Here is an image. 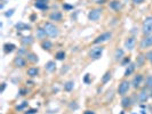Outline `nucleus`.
<instances>
[{
	"label": "nucleus",
	"instance_id": "obj_1",
	"mask_svg": "<svg viewBox=\"0 0 152 114\" xmlns=\"http://www.w3.org/2000/svg\"><path fill=\"white\" fill-rule=\"evenodd\" d=\"M44 29H45V31H46V34H47L48 37H50V38H56V37H59V34H60L59 27L55 26V25H54L53 23H50V22L45 23V24H44Z\"/></svg>",
	"mask_w": 152,
	"mask_h": 114
},
{
	"label": "nucleus",
	"instance_id": "obj_2",
	"mask_svg": "<svg viewBox=\"0 0 152 114\" xmlns=\"http://www.w3.org/2000/svg\"><path fill=\"white\" fill-rule=\"evenodd\" d=\"M142 32L144 35H150L152 34V16H148L142 25Z\"/></svg>",
	"mask_w": 152,
	"mask_h": 114
},
{
	"label": "nucleus",
	"instance_id": "obj_3",
	"mask_svg": "<svg viewBox=\"0 0 152 114\" xmlns=\"http://www.w3.org/2000/svg\"><path fill=\"white\" fill-rule=\"evenodd\" d=\"M103 50H104L103 47H95L89 51V57L91 59H100L103 54Z\"/></svg>",
	"mask_w": 152,
	"mask_h": 114
},
{
	"label": "nucleus",
	"instance_id": "obj_4",
	"mask_svg": "<svg viewBox=\"0 0 152 114\" xmlns=\"http://www.w3.org/2000/svg\"><path fill=\"white\" fill-rule=\"evenodd\" d=\"M129 87H130V83H129L127 80L121 81L120 85H119V87H118V94L121 95V96H125V95L128 93Z\"/></svg>",
	"mask_w": 152,
	"mask_h": 114
},
{
	"label": "nucleus",
	"instance_id": "obj_5",
	"mask_svg": "<svg viewBox=\"0 0 152 114\" xmlns=\"http://www.w3.org/2000/svg\"><path fill=\"white\" fill-rule=\"evenodd\" d=\"M112 38V33L111 32H104V33H102L101 35H98V37H96V39L93 41L95 45H97V43H102V42H105V41H108V40H110Z\"/></svg>",
	"mask_w": 152,
	"mask_h": 114
},
{
	"label": "nucleus",
	"instance_id": "obj_6",
	"mask_svg": "<svg viewBox=\"0 0 152 114\" xmlns=\"http://www.w3.org/2000/svg\"><path fill=\"white\" fill-rule=\"evenodd\" d=\"M140 47H141V49H147V48H149V47H152V34H150V35H145V37L141 40Z\"/></svg>",
	"mask_w": 152,
	"mask_h": 114
},
{
	"label": "nucleus",
	"instance_id": "obj_7",
	"mask_svg": "<svg viewBox=\"0 0 152 114\" xmlns=\"http://www.w3.org/2000/svg\"><path fill=\"white\" fill-rule=\"evenodd\" d=\"M101 13H102V9H100V8L91 9V10L88 13V19H89V21H93V22L97 21V19L100 18V16H101Z\"/></svg>",
	"mask_w": 152,
	"mask_h": 114
},
{
	"label": "nucleus",
	"instance_id": "obj_8",
	"mask_svg": "<svg viewBox=\"0 0 152 114\" xmlns=\"http://www.w3.org/2000/svg\"><path fill=\"white\" fill-rule=\"evenodd\" d=\"M135 43H136V40L134 37H129L126 39L125 41V48H127L128 50H133L135 48Z\"/></svg>",
	"mask_w": 152,
	"mask_h": 114
},
{
	"label": "nucleus",
	"instance_id": "obj_9",
	"mask_svg": "<svg viewBox=\"0 0 152 114\" xmlns=\"http://www.w3.org/2000/svg\"><path fill=\"white\" fill-rule=\"evenodd\" d=\"M48 0H36V3H34V7L38 8V9H41V10H46L48 9Z\"/></svg>",
	"mask_w": 152,
	"mask_h": 114
},
{
	"label": "nucleus",
	"instance_id": "obj_10",
	"mask_svg": "<svg viewBox=\"0 0 152 114\" xmlns=\"http://www.w3.org/2000/svg\"><path fill=\"white\" fill-rule=\"evenodd\" d=\"M14 64H15V66H17V67H24V66L26 65V59H25L24 57H22V56L18 55L17 57H15Z\"/></svg>",
	"mask_w": 152,
	"mask_h": 114
},
{
	"label": "nucleus",
	"instance_id": "obj_11",
	"mask_svg": "<svg viewBox=\"0 0 152 114\" xmlns=\"http://www.w3.org/2000/svg\"><path fill=\"white\" fill-rule=\"evenodd\" d=\"M142 81H143V75H142V74H137V75L133 79L132 85H133V87H134V88H136V89H137V88L141 86Z\"/></svg>",
	"mask_w": 152,
	"mask_h": 114
},
{
	"label": "nucleus",
	"instance_id": "obj_12",
	"mask_svg": "<svg viewBox=\"0 0 152 114\" xmlns=\"http://www.w3.org/2000/svg\"><path fill=\"white\" fill-rule=\"evenodd\" d=\"M149 96H150V94H148L147 88H145V89H143V90L139 94V101H140L141 103H145V102H148Z\"/></svg>",
	"mask_w": 152,
	"mask_h": 114
},
{
	"label": "nucleus",
	"instance_id": "obj_13",
	"mask_svg": "<svg viewBox=\"0 0 152 114\" xmlns=\"http://www.w3.org/2000/svg\"><path fill=\"white\" fill-rule=\"evenodd\" d=\"M110 8L113 9V10H116V11H119L122 8V3L119 0H113V1L110 2Z\"/></svg>",
	"mask_w": 152,
	"mask_h": 114
},
{
	"label": "nucleus",
	"instance_id": "obj_14",
	"mask_svg": "<svg viewBox=\"0 0 152 114\" xmlns=\"http://www.w3.org/2000/svg\"><path fill=\"white\" fill-rule=\"evenodd\" d=\"M49 18H50V21H56V22H59V21L62 19V13H61V11H53V13L49 15Z\"/></svg>",
	"mask_w": 152,
	"mask_h": 114
},
{
	"label": "nucleus",
	"instance_id": "obj_15",
	"mask_svg": "<svg viewBox=\"0 0 152 114\" xmlns=\"http://www.w3.org/2000/svg\"><path fill=\"white\" fill-rule=\"evenodd\" d=\"M15 29L18 30V31H25V30H30L31 26L28 25V24H25V23H23V22H20V23H17L15 25Z\"/></svg>",
	"mask_w": 152,
	"mask_h": 114
},
{
	"label": "nucleus",
	"instance_id": "obj_16",
	"mask_svg": "<svg viewBox=\"0 0 152 114\" xmlns=\"http://www.w3.org/2000/svg\"><path fill=\"white\" fill-rule=\"evenodd\" d=\"M26 57H28V61L31 63H38V61H39L38 56L33 53H26Z\"/></svg>",
	"mask_w": 152,
	"mask_h": 114
},
{
	"label": "nucleus",
	"instance_id": "obj_17",
	"mask_svg": "<svg viewBox=\"0 0 152 114\" xmlns=\"http://www.w3.org/2000/svg\"><path fill=\"white\" fill-rule=\"evenodd\" d=\"M26 73H28L29 77L34 78V77H37V75L39 74V69H38V67H30V69L28 70Z\"/></svg>",
	"mask_w": 152,
	"mask_h": 114
},
{
	"label": "nucleus",
	"instance_id": "obj_18",
	"mask_svg": "<svg viewBox=\"0 0 152 114\" xmlns=\"http://www.w3.org/2000/svg\"><path fill=\"white\" fill-rule=\"evenodd\" d=\"M45 67H46V70H47L48 72H54V71L56 70V64H55V62L49 61V62L45 65Z\"/></svg>",
	"mask_w": 152,
	"mask_h": 114
},
{
	"label": "nucleus",
	"instance_id": "obj_19",
	"mask_svg": "<svg viewBox=\"0 0 152 114\" xmlns=\"http://www.w3.org/2000/svg\"><path fill=\"white\" fill-rule=\"evenodd\" d=\"M130 105H132V99L129 97H124L121 101V106L124 109H128V107H130Z\"/></svg>",
	"mask_w": 152,
	"mask_h": 114
},
{
	"label": "nucleus",
	"instance_id": "obj_20",
	"mask_svg": "<svg viewBox=\"0 0 152 114\" xmlns=\"http://www.w3.org/2000/svg\"><path fill=\"white\" fill-rule=\"evenodd\" d=\"M14 49H15V45H14V43H5V45H3V51H5L6 54L11 53Z\"/></svg>",
	"mask_w": 152,
	"mask_h": 114
},
{
	"label": "nucleus",
	"instance_id": "obj_21",
	"mask_svg": "<svg viewBox=\"0 0 152 114\" xmlns=\"http://www.w3.org/2000/svg\"><path fill=\"white\" fill-rule=\"evenodd\" d=\"M135 67H136V65H135L134 63H130V64L128 65V67L126 69V71H125V77H128V75H130V74L134 72Z\"/></svg>",
	"mask_w": 152,
	"mask_h": 114
},
{
	"label": "nucleus",
	"instance_id": "obj_22",
	"mask_svg": "<svg viewBox=\"0 0 152 114\" xmlns=\"http://www.w3.org/2000/svg\"><path fill=\"white\" fill-rule=\"evenodd\" d=\"M124 54H125L124 50L120 49V48H118V49L116 50V53H114V59H116V61H120V59H122Z\"/></svg>",
	"mask_w": 152,
	"mask_h": 114
},
{
	"label": "nucleus",
	"instance_id": "obj_23",
	"mask_svg": "<svg viewBox=\"0 0 152 114\" xmlns=\"http://www.w3.org/2000/svg\"><path fill=\"white\" fill-rule=\"evenodd\" d=\"M41 47H42V49H45V50H49V49H52L53 43H52L49 40H44V41L41 42Z\"/></svg>",
	"mask_w": 152,
	"mask_h": 114
},
{
	"label": "nucleus",
	"instance_id": "obj_24",
	"mask_svg": "<svg viewBox=\"0 0 152 114\" xmlns=\"http://www.w3.org/2000/svg\"><path fill=\"white\" fill-rule=\"evenodd\" d=\"M21 41H22L23 45H25V46H30V45L33 43V38H32V37H24Z\"/></svg>",
	"mask_w": 152,
	"mask_h": 114
},
{
	"label": "nucleus",
	"instance_id": "obj_25",
	"mask_svg": "<svg viewBox=\"0 0 152 114\" xmlns=\"http://www.w3.org/2000/svg\"><path fill=\"white\" fill-rule=\"evenodd\" d=\"M73 87H75V82L73 81H68L64 85V90L65 91H71L73 89Z\"/></svg>",
	"mask_w": 152,
	"mask_h": 114
},
{
	"label": "nucleus",
	"instance_id": "obj_26",
	"mask_svg": "<svg viewBox=\"0 0 152 114\" xmlns=\"http://www.w3.org/2000/svg\"><path fill=\"white\" fill-rule=\"evenodd\" d=\"M46 35H47V34H46L45 29H38V30H37V37H38L39 39H44Z\"/></svg>",
	"mask_w": 152,
	"mask_h": 114
},
{
	"label": "nucleus",
	"instance_id": "obj_27",
	"mask_svg": "<svg viewBox=\"0 0 152 114\" xmlns=\"http://www.w3.org/2000/svg\"><path fill=\"white\" fill-rule=\"evenodd\" d=\"M110 79H111V72H106V73L103 75V78H102V83H103V85L108 83V82L110 81Z\"/></svg>",
	"mask_w": 152,
	"mask_h": 114
},
{
	"label": "nucleus",
	"instance_id": "obj_28",
	"mask_svg": "<svg viewBox=\"0 0 152 114\" xmlns=\"http://www.w3.org/2000/svg\"><path fill=\"white\" fill-rule=\"evenodd\" d=\"M145 88H152V75H149L147 78V82H145Z\"/></svg>",
	"mask_w": 152,
	"mask_h": 114
},
{
	"label": "nucleus",
	"instance_id": "obj_29",
	"mask_svg": "<svg viewBox=\"0 0 152 114\" xmlns=\"http://www.w3.org/2000/svg\"><path fill=\"white\" fill-rule=\"evenodd\" d=\"M56 58H57L59 61L64 59V58H65V53H64V51H59V53L56 54Z\"/></svg>",
	"mask_w": 152,
	"mask_h": 114
},
{
	"label": "nucleus",
	"instance_id": "obj_30",
	"mask_svg": "<svg viewBox=\"0 0 152 114\" xmlns=\"http://www.w3.org/2000/svg\"><path fill=\"white\" fill-rule=\"evenodd\" d=\"M144 59H147V57H145L144 55H141V56L139 57V61H137V65H139V66H141V65L143 64Z\"/></svg>",
	"mask_w": 152,
	"mask_h": 114
},
{
	"label": "nucleus",
	"instance_id": "obj_31",
	"mask_svg": "<svg viewBox=\"0 0 152 114\" xmlns=\"http://www.w3.org/2000/svg\"><path fill=\"white\" fill-rule=\"evenodd\" d=\"M14 13H15V9L14 8L13 9H9V10H7V13H5V16L6 17H11L14 15Z\"/></svg>",
	"mask_w": 152,
	"mask_h": 114
},
{
	"label": "nucleus",
	"instance_id": "obj_32",
	"mask_svg": "<svg viewBox=\"0 0 152 114\" xmlns=\"http://www.w3.org/2000/svg\"><path fill=\"white\" fill-rule=\"evenodd\" d=\"M145 57H147V59L152 64V51H148V53L145 54Z\"/></svg>",
	"mask_w": 152,
	"mask_h": 114
},
{
	"label": "nucleus",
	"instance_id": "obj_33",
	"mask_svg": "<svg viewBox=\"0 0 152 114\" xmlns=\"http://www.w3.org/2000/svg\"><path fill=\"white\" fill-rule=\"evenodd\" d=\"M38 112V110L37 109H31V110H29V111H26L24 114H36Z\"/></svg>",
	"mask_w": 152,
	"mask_h": 114
},
{
	"label": "nucleus",
	"instance_id": "obj_34",
	"mask_svg": "<svg viewBox=\"0 0 152 114\" xmlns=\"http://www.w3.org/2000/svg\"><path fill=\"white\" fill-rule=\"evenodd\" d=\"M25 106H28V102H23V104H22V105H20V106H17L16 109H17V110H23Z\"/></svg>",
	"mask_w": 152,
	"mask_h": 114
},
{
	"label": "nucleus",
	"instance_id": "obj_35",
	"mask_svg": "<svg viewBox=\"0 0 152 114\" xmlns=\"http://www.w3.org/2000/svg\"><path fill=\"white\" fill-rule=\"evenodd\" d=\"M121 63H122V65H126V64H129V63H130V58H129V57H126V58H125V59H124V61H122Z\"/></svg>",
	"mask_w": 152,
	"mask_h": 114
},
{
	"label": "nucleus",
	"instance_id": "obj_36",
	"mask_svg": "<svg viewBox=\"0 0 152 114\" xmlns=\"http://www.w3.org/2000/svg\"><path fill=\"white\" fill-rule=\"evenodd\" d=\"M63 8H64V9H73V6H70V5H63Z\"/></svg>",
	"mask_w": 152,
	"mask_h": 114
},
{
	"label": "nucleus",
	"instance_id": "obj_37",
	"mask_svg": "<svg viewBox=\"0 0 152 114\" xmlns=\"http://www.w3.org/2000/svg\"><path fill=\"white\" fill-rule=\"evenodd\" d=\"M70 109H73V110H77L78 109V105L73 102V104H70Z\"/></svg>",
	"mask_w": 152,
	"mask_h": 114
},
{
	"label": "nucleus",
	"instance_id": "obj_38",
	"mask_svg": "<svg viewBox=\"0 0 152 114\" xmlns=\"http://www.w3.org/2000/svg\"><path fill=\"white\" fill-rule=\"evenodd\" d=\"M133 2H134L135 5H140V3L144 2V0H133Z\"/></svg>",
	"mask_w": 152,
	"mask_h": 114
},
{
	"label": "nucleus",
	"instance_id": "obj_39",
	"mask_svg": "<svg viewBox=\"0 0 152 114\" xmlns=\"http://www.w3.org/2000/svg\"><path fill=\"white\" fill-rule=\"evenodd\" d=\"M85 114H95V113H94L93 111H86V112H85Z\"/></svg>",
	"mask_w": 152,
	"mask_h": 114
},
{
	"label": "nucleus",
	"instance_id": "obj_40",
	"mask_svg": "<svg viewBox=\"0 0 152 114\" xmlns=\"http://www.w3.org/2000/svg\"><path fill=\"white\" fill-rule=\"evenodd\" d=\"M88 78H89V74H86V78H85V81L88 82Z\"/></svg>",
	"mask_w": 152,
	"mask_h": 114
},
{
	"label": "nucleus",
	"instance_id": "obj_41",
	"mask_svg": "<svg viewBox=\"0 0 152 114\" xmlns=\"http://www.w3.org/2000/svg\"><path fill=\"white\" fill-rule=\"evenodd\" d=\"M104 1H105V0H98V1H97V3L102 5V3H104Z\"/></svg>",
	"mask_w": 152,
	"mask_h": 114
},
{
	"label": "nucleus",
	"instance_id": "obj_42",
	"mask_svg": "<svg viewBox=\"0 0 152 114\" xmlns=\"http://www.w3.org/2000/svg\"><path fill=\"white\" fill-rule=\"evenodd\" d=\"M5 88H6V83H2V89H1V91H3Z\"/></svg>",
	"mask_w": 152,
	"mask_h": 114
},
{
	"label": "nucleus",
	"instance_id": "obj_43",
	"mask_svg": "<svg viewBox=\"0 0 152 114\" xmlns=\"http://www.w3.org/2000/svg\"><path fill=\"white\" fill-rule=\"evenodd\" d=\"M150 96H151V97H152V88H151V89H150Z\"/></svg>",
	"mask_w": 152,
	"mask_h": 114
},
{
	"label": "nucleus",
	"instance_id": "obj_44",
	"mask_svg": "<svg viewBox=\"0 0 152 114\" xmlns=\"http://www.w3.org/2000/svg\"><path fill=\"white\" fill-rule=\"evenodd\" d=\"M151 113H152V111H151Z\"/></svg>",
	"mask_w": 152,
	"mask_h": 114
},
{
	"label": "nucleus",
	"instance_id": "obj_45",
	"mask_svg": "<svg viewBox=\"0 0 152 114\" xmlns=\"http://www.w3.org/2000/svg\"><path fill=\"white\" fill-rule=\"evenodd\" d=\"M122 114H124V113H122Z\"/></svg>",
	"mask_w": 152,
	"mask_h": 114
}]
</instances>
